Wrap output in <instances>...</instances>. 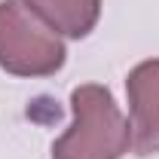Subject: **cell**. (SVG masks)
<instances>
[{"label": "cell", "instance_id": "1", "mask_svg": "<svg viewBox=\"0 0 159 159\" xmlns=\"http://www.w3.org/2000/svg\"><path fill=\"white\" fill-rule=\"evenodd\" d=\"M74 122L52 144V159H122L132 147V129L107 86L86 83L70 92Z\"/></svg>", "mask_w": 159, "mask_h": 159}, {"label": "cell", "instance_id": "2", "mask_svg": "<svg viewBox=\"0 0 159 159\" xmlns=\"http://www.w3.org/2000/svg\"><path fill=\"white\" fill-rule=\"evenodd\" d=\"M64 43L25 0H0V67L12 77H52L64 67Z\"/></svg>", "mask_w": 159, "mask_h": 159}, {"label": "cell", "instance_id": "3", "mask_svg": "<svg viewBox=\"0 0 159 159\" xmlns=\"http://www.w3.org/2000/svg\"><path fill=\"white\" fill-rule=\"evenodd\" d=\"M132 150L138 156L159 153V58L135 64L125 77Z\"/></svg>", "mask_w": 159, "mask_h": 159}, {"label": "cell", "instance_id": "4", "mask_svg": "<svg viewBox=\"0 0 159 159\" xmlns=\"http://www.w3.org/2000/svg\"><path fill=\"white\" fill-rule=\"evenodd\" d=\"M55 34L83 40L98 25L101 0H25Z\"/></svg>", "mask_w": 159, "mask_h": 159}]
</instances>
